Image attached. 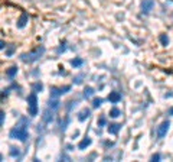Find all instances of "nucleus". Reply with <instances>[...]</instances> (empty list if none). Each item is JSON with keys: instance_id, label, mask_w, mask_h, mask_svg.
<instances>
[{"instance_id": "1", "label": "nucleus", "mask_w": 173, "mask_h": 162, "mask_svg": "<svg viewBox=\"0 0 173 162\" xmlns=\"http://www.w3.org/2000/svg\"><path fill=\"white\" fill-rule=\"evenodd\" d=\"M23 125H17L16 127H13L10 130V138L12 139H19L22 142H25L28 139V127L25 125V119H22Z\"/></svg>"}, {"instance_id": "2", "label": "nucleus", "mask_w": 173, "mask_h": 162, "mask_svg": "<svg viewBox=\"0 0 173 162\" xmlns=\"http://www.w3.org/2000/svg\"><path fill=\"white\" fill-rule=\"evenodd\" d=\"M43 52H45V48H43V46H39V48H36L35 51L29 52V54H23L20 58H22L23 62H33L36 59H39V58L43 55Z\"/></svg>"}, {"instance_id": "3", "label": "nucleus", "mask_w": 173, "mask_h": 162, "mask_svg": "<svg viewBox=\"0 0 173 162\" xmlns=\"http://www.w3.org/2000/svg\"><path fill=\"white\" fill-rule=\"evenodd\" d=\"M28 107H29V114L30 116H36L38 114V97H36L35 93H32L28 97Z\"/></svg>"}, {"instance_id": "4", "label": "nucleus", "mask_w": 173, "mask_h": 162, "mask_svg": "<svg viewBox=\"0 0 173 162\" xmlns=\"http://www.w3.org/2000/svg\"><path fill=\"white\" fill-rule=\"evenodd\" d=\"M169 126H170V123L166 120V122H163L160 126L157 127V138H164L166 136V133H167V130H169Z\"/></svg>"}, {"instance_id": "5", "label": "nucleus", "mask_w": 173, "mask_h": 162, "mask_svg": "<svg viewBox=\"0 0 173 162\" xmlns=\"http://www.w3.org/2000/svg\"><path fill=\"white\" fill-rule=\"evenodd\" d=\"M153 6H155V1L153 0H143L141 1V10L144 13H149L150 10H153Z\"/></svg>"}, {"instance_id": "6", "label": "nucleus", "mask_w": 173, "mask_h": 162, "mask_svg": "<svg viewBox=\"0 0 173 162\" xmlns=\"http://www.w3.org/2000/svg\"><path fill=\"white\" fill-rule=\"evenodd\" d=\"M28 22H29V16L25 12H22L20 13V18L17 19V28H25Z\"/></svg>"}, {"instance_id": "7", "label": "nucleus", "mask_w": 173, "mask_h": 162, "mask_svg": "<svg viewBox=\"0 0 173 162\" xmlns=\"http://www.w3.org/2000/svg\"><path fill=\"white\" fill-rule=\"evenodd\" d=\"M108 100H110V103H118L121 100V94L118 91H111L108 96Z\"/></svg>"}, {"instance_id": "8", "label": "nucleus", "mask_w": 173, "mask_h": 162, "mask_svg": "<svg viewBox=\"0 0 173 162\" xmlns=\"http://www.w3.org/2000/svg\"><path fill=\"white\" fill-rule=\"evenodd\" d=\"M71 87L69 86H67V87H64V88H51V96L52 97H56V96H61V94H64V93H67V91L69 90Z\"/></svg>"}, {"instance_id": "9", "label": "nucleus", "mask_w": 173, "mask_h": 162, "mask_svg": "<svg viewBox=\"0 0 173 162\" xmlns=\"http://www.w3.org/2000/svg\"><path fill=\"white\" fill-rule=\"evenodd\" d=\"M121 125H117V123H114V125H110L108 126V133H113V135H116L118 130H120Z\"/></svg>"}, {"instance_id": "10", "label": "nucleus", "mask_w": 173, "mask_h": 162, "mask_svg": "<svg viewBox=\"0 0 173 162\" xmlns=\"http://www.w3.org/2000/svg\"><path fill=\"white\" fill-rule=\"evenodd\" d=\"M88 116H89V110H88V108H84V110H82V111L79 113L78 119H79L81 122H84V120H85V119L88 117Z\"/></svg>"}, {"instance_id": "11", "label": "nucleus", "mask_w": 173, "mask_h": 162, "mask_svg": "<svg viewBox=\"0 0 173 162\" xmlns=\"http://www.w3.org/2000/svg\"><path fill=\"white\" fill-rule=\"evenodd\" d=\"M52 119H53V116L51 114V111L46 110L45 114H43V122H45V123H49V122H52Z\"/></svg>"}, {"instance_id": "12", "label": "nucleus", "mask_w": 173, "mask_h": 162, "mask_svg": "<svg viewBox=\"0 0 173 162\" xmlns=\"http://www.w3.org/2000/svg\"><path fill=\"white\" fill-rule=\"evenodd\" d=\"M89 143H91V139H89V138H85V139H84L82 142H79L78 148H79V149H85V148H86V146H88Z\"/></svg>"}, {"instance_id": "13", "label": "nucleus", "mask_w": 173, "mask_h": 162, "mask_svg": "<svg viewBox=\"0 0 173 162\" xmlns=\"http://www.w3.org/2000/svg\"><path fill=\"white\" fill-rule=\"evenodd\" d=\"M92 94H94V88H91V87H86L85 91H84V96H85L86 98H89Z\"/></svg>"}, {"instance_id": "14", "label": "nucleus", "mask_w": 173, "mask_h": 162, "mask_svg": "<svg viewBox=\"0 0 173 162\" xmlns=\"http://www.w3.org/2000/svg\"><path fill=\"white\" fill-rule=\"evenodd\" d=\"M110 116H111V117H118V116H120V110H118V108H113V110L110 111Z\"/></svg>"}, {"instance_id": "15", "label": "nucleus", "mask_w": 173, "mask_h": 162, "mask_svg": "<svg viewBox=\"0 0 173 162\" xmlns=\"http://www.w3.org/2000/svg\"><path fill=\"white\" fill-rule=\"evenodd\" d=\"M160 42H162V45H167L169 44V38L166 35H160Z\"/></svg>"}, {"instance_id": "16", "label": "nucleus", "mask_w": 173, "mask_h": 162, "mask_svg": "<svg viewBox=\"0 0 173 162\" xmlns=\"http://www.w3.org/2000/svg\"><path fill=\"white\" fill-rule=\"evenodd\" d=\"M16 72H17V68H16V67H12V68L7 71V75H9V77H13Z\"/></svg>"}, {"instance_id": "17", "label": "nucleus", "mask_w": 173, "mask_h": 162, "mask_svg": "<svg viewBox=\"0 0 173 162\" xmlns=\"http://www.w3.org/2000/svg\"><path fill=\"white\" fill-rule=\"evenodd\" d=\"M81 64H82V59H79V58H77V59L72 61V65H74V67H79Z\"/></svg>"}, {"instance_id": "18", "label": "nucleus", "mask_w": 173, "mask_h": 162, "mask_svg": "<svg viewBox=\"0 0 173 162\" xmlns=\"http://www.w3.org/2000/svg\"><path fill=\"white\" fill-rule=\"evenodd\" d=\"M101 103H103V100H101V98H95L92 104H94V107H98V106H101Z\"/></svg>"}, {"instance_id": "19", "label": "nucleus", "mask_w": 173, "mask_h": 162, "mask_svg": "<svg viewBox=\"0 0 173 162\" xmlns=\"http://www.w3.org/2000/svg\"><path fill=\"white\" fill-rule=\"evenodd\" d=\"M10 155H12V156H17V155H19V151H16V148H12Z\"/></svg>"}, {"instance_id": "20", "label": "nucleus", "mask_w": 173, "mask_h": 162, "mask_svg": "<svg viewBox=\"0 0 173 162\" xmlns=\"http://www.w3.org/2000/svg\"><path fill=\"white\" fill-rule=\"evenodd\" d=\"M98 125H100V126H104V125H105V117H104V116H101V117H100Z\"/></svg>"}, {"instance_id": "21", "label": "nucleus", "mask_w": 173, "mask_h": 162, "mask_svg": "<svg viewBox=\"0 0 173 162\" xmlns=\"http://www.w3.org/2000/svg\"><path fill=\"white\" fill-rule=\"evenodd\" d=\"M3 122H4V113L0 110V126L3 125Z\"/></svg>"}, {"instance_id": "22", "label": "nucleus", "mask_w": 173, "mask_h": 162, "mask_svg": "<svg viewBox=\"0 0 173 162\" xmlns=\"http://www.w3.org/2000/svg\"><path fill=\"white\" fill-rule=\"evenodd\" d=\"M58 104H59V101H58V100H53V101H51V107H53V108L58 107Z\"/></svg>"}, {"instance_id": "23", "label": "nucleus", "mask_w": 173, "mask_h": 162, "mask_svg": "<svg viewBox=\"0 0 173 162\" xmlns=\"http://www.w3.org/2000/svg\"><path fill=\"white\" fill-rule=\"evenodd\" d=\"M159 159H160V155H159V153H156V155L152 156V161H159Z\"/></svg>"}, {"instance_id": "24", "label": "nucleus", "mask_w": 173, "mask_h": 162, "mask_svg": "<svg viewBox=\"0 0 173 162\" xmlns=\"http://www.w3.org/2000/svg\"><path fill=\"white\" fill-rule=\"evenodd\" d=\"M4 46H6V42H4V41H1V39H0V49H3V48H4Z\"/></svg>"}, {"instance_id": "25", "label": "nucleus", "mask_w": 173, "mask_h": 162, "mask_svg": "<svg viewBox=\"0 0 173 162\" xmlns=\"http://www.w3.org/2000/svg\"><path fill=\"white\" fill-rule=\"evenodd\" d=\"M169 114H172V116H173V107L170 108V110H169Z\"/></svg>"}, {"instance_id": "26", "label": "nucleus", "mask_w": 173, "mask_h": 162, "mask_svg": "<svg viewBox=\"0 0 173 162\" xmlns=\"http://www.w3.org/2000/svg\"><path fill=\"white\" fill-rule=\"evenodd\" d=\"M0 161H1V155H0Z\"/></svg>"}]
</instances>
